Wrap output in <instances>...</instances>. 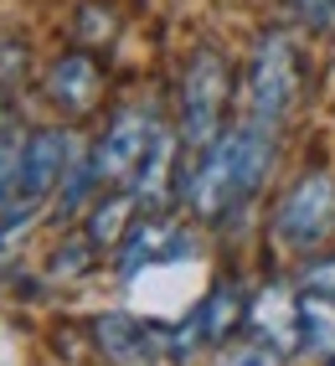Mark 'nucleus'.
Listing matches in <instances>:
<instances>
[{
  "label": "nucleus",
  "mask_w": 335,
  "mask_h": 366,
  "mask_svg": "<svg viewBox=\"0 0 335 366\" xmlns=\"http://www.w3.org/2000/svg\"><path fill=\"white\" fill-rule=\"evenodd\" d=\"M243 315H248V305H243V289H237V284H217V289H211V295L196 305L191 325H196V335H201V340H222L227 330H237V325H243Z\"/></svg>",
  "instance_id": "nucleus-12"
},
{
  "label": "nucleus",
  "mask_w": 335,
  "mask_h": 366,
  "mask_svg": "<svg viewBox=\"0 0 335 366\" xmlns=\"http://www.w3.org/2000/svg\"><path fill=\"white\" fill-rule=\"evenodd\" d=\"M139 212L134 197H109L104 207H93L88 217V248H119L129 237V217Z\"/></svg>",
  "instance_id": "nucleus-13"
},
{
  "label": "nucleus",
  "mask_w": 335,
  "mask_h": 366,
  "mask_svg": "<svg viewBox=\"0 0 335 366\" xmlns=\"http://www.w3.org/2000/svg\"><path fill=\"white\" fill-rule=\"evenodd\" d=\"M99 62H93L83 46L78 52H62L52 67H46V93L62 104V109H73V114H88L93 104H99Z\"/></svg>",
  "instance_id": "nucleus-9"
},
{
  "label": "nucleus",
  "mask_w": 335,
  "mask_h": 366,
  "mask_svg": "<svg viewBox=\"0 0 335 366\" xmlns=\"http://www.w3.org/2000/svg\"><path fill=\"white\" fill-rule=\"evenodd\" d=\"M176 155H181L176 139L165 129H155L150 150H145V165H139V176H134V202H139L145 217H160V207L171 202V181L181 176V160Z\"/></svg>",
  "instance_id": "nucleus-10"
},
{
  "label": "nucleus",
  "mask_w": 335,
  "mask_h": 366,
  "mask_svg": "<svg viewBox=\"0 0 335 366\" xmlns=\"http://www.w3.org/2000/svg\"><path fill=\"white\" fill-rule=\"evenodd\" d=\"M21 170H26V139L16 129H6L0 134V217L11 212L16 191H21Z\"/></svg>",
  "instance_id": "nucleus-14"
},
{
  "label": "nucleus",
  "mask_w": 335,
  "mask_h": 366,
  "mask_svg": "<svg viewBox=\"0 0 335 366\" xmlns=\"http://www.w3.org/2000/svg\"><path fill=\"white\" fill-rule=\"evenodd\" d=\"M294 99H299V52L284 31H269L253 46V62H248V109H243V119L284 129Z\"/></svg>",
  "instance_id": "nucleus-4"
},
{
  "label": "nucleus",
  "mask_w": 335,
  "mask_h": 366,
  "mask_svg": "<svg viewBox=\"0 0 335 366\" xmlns=\"http://www.w3.org/2000/svg\"><path fill=\"white\" fill-rule=\"evenodd\" d=\"M73 134L67 129H31L26 134V170H21V191H16V202L11 212L0 217V242H11L16 232H26L36 222V212L46 207V197L57 191V181L67 176V165H73Z\"/></svg>",
  "instance_id": "nucleus-3"
},
{
  "label": "nucleus",
  "mask_w": 335,
  "mask_h": 366,
  "mask_svg": "<svg viewBox=\"0 0 335 366\" xmlns=\"http://www.w3.org/2000/svg\"><path fill=\"white\" fill-rule=\"evenodd\" d=\"M253 315V325L269 335V346L274 351H299L304 346V300H294L289 289H269V295L258 300Z\"/></svg>",
  "instance_id": "nucleus-11"
},
{
  "label": "nucleus",
  "mask_w": 335,
  "mask_h": 366,
  "mask_svg": "<svg viewBox=\"0 0 335 366\" xmlns=\"http://www.w3.org/2000/svg\"><path fill=\"white\" fill-rule=\"evenodd\" d=\"M335 227V181L330 176H304L279 207V237L289 248H315L320 237H330Z\"/></svg>",
  "instance_id": "nucleus-7"
},
{
  "label": "nucleus",
  "mask_w": 335,
  "mask_h": 366,
  "mask_svg": "<svg viewBox=\"0 0 335 366\" xmlns=\"http://www.w3.org/2000/svg\"><path fill=\"white\" fill-rule=\"evenodd\" d=\"M279 356H284V351H274V346H248V351L222 356L217 366H279Z\"/></svg>",
  "instance_id": "nucleus-18"
},
{
  "label": "nucleus",
  "mask_w": 335,
  "mask_h": 366,
  "mask_svg": "<svg viewBox=\"0 0 335 366\" xmlns=\"http://www.w3.org/2000/svg\"><path fill=\"white\" fill-rule=\"evenodd\" d=\"M274 144H279V129L253 124V119H237L232 129H222V139L191 160V176L181 181L196 217L222 222L237 207H248L274 165Z\"/></svg>",
  "instance_id": "nucleus-1"
},
{
  "label": "nucleus",
  "mask_w": 335,
  "mask_h": 366,
  "mask_svg": "<svg viewBox=\"0 0 335 366\" xmlns=\"http://www.w3.org/2000/svg\"><path fill=\"white\" fill-rule=\"evenodd\" d=\"M93 340L104 346V356L114 366H155L160 356H176V330L171 325L139 320V315H124V310L99 315L93 320Z\"/></svg>",
  "instance_id": "nucleus-5"
},
{
  "label": "nucleus",
  "mask_w": 335,
  "mask_h": 366,
  "mask_svg": "<svg viewBox=\"0 0 335 366\" xmlns=\"http://www.w3.org/2000/svg\"><path fill=\"white\" fill-rule=\"evenodd\" d=\"M99 6H88L83 16H78V46H93V41H114V16L104 21V26H99Z\"/></svg>",
  "instance_id": "nucleus-16"
},
{
  "label": "nucleus",
  "mask_w": 335,
  "mask_h": 366,
  "mask_svg": "<svg viewBox=\"0 0 335 366\" xmlns=\"http://www.w3.org/2000/svg\"><path fill=\"white\" fill-rule=\"evenodd\" d=\"M0 134H6V99H0Z\"/></svg>",
  "instance_id": "nucleus-19"
},
{
  "label": "nucleus",
  "mask_w": 335,
  "mask_h": 366,
  "mask_svg": "<svg viewBox=\"0 0 335 366\" xmlns=\"http://www.w3.org/2000/svg\"><path fill=\"white\" fill-rule=\"evenodd\" d=\"M330 366H335V361H330Z\"/></svg>",
  "instance_id": "nucleus-20"
},
{
  "label": "nucleus",
  "mask_w": 335,
  "mask_h": 366,
  "mask_svg": "<svg viewBox=\"0 0 335 366\" xmlns=\"http://www.w3.org/2000/svg\"><path fill=\"white\" fill-rule=\"evenodd\" d=\"M304 289H315V295L335 300V258H325V263H309V268H304Z\"/></svg>",
  "instance_id": "nucleus-17"
},
{
  "label": "nucleus",
  "mask_w": 335,
  "mask_h": 366,
  "mask_svg": "<svg viewBox=\"0 0 335 366\" xmlns=\"http://www.w3.org/2000/svg\"><path fill=\"white\" fill-rule=\"evenodd\" d=\"M150 139H155V119H150V114L124 109V114H119L114 124L104 129V139L88 150V170H93V181H99V186H119V181L139 176Z\"/></svg>",
  "instance_id": "nucleus-6"
},
{
  "label": "nucleus",
  "mask_w": 335,
  "mask_h": 366,
  "mask_svg": "<svg viewBox=\"0 0 335 366\" xmlns=\"http://www.w3.org/2000/svg\"><path fill=\"white\" fill-rule=\"evenodd\" d=\"M191 253V237L176 232V227H165L155 222V217H145L139 227H129V237L119 242V274L134 279L139 268H160V263H176Z\"/></svg>",
  "instance_id": "nucleus-8"
},
{
  "label": "nucleus",
  "mask_w": 335,
  "mask_h": 366,
  "mask_svg": "<svg viewBox=\"0 0 335 366\" xmlns=\"http://www.w3.org/2000/svg\"><path fill=\"white\" fill-rule=\"evenodd\" d=\"M289 11L304 21V26H335V0H289Z\"/></svg>",
  "instance_id": "nucleus-15"
},
{
  "label": "nucleus",
  "mask_w": 335,
  "mask_h": 366,
  "mask_svg": "<svg viewBox=\"0 0 335 366\" xmlns=\"http://www.w3.org/2000/svg\"><path fill=\"white\" fill-rule=\"evenodd\" d=\"M227 99H232L227 57L206 46V52H196L186 62V78H181V139H186V155L191 160L222 139V129H227Z\"/></svg>",
  "instance_id": "nucleus-2"
}]
</instances>
